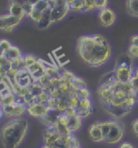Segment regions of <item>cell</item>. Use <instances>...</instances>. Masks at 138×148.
I'll use <instances>...</instances> for the list:
<instances>
[{"instance_id":"6da1fadb","label":"cell","mask_w":138,"mask_h":148,"mask_svg":"<svg viewBox=\"0 0 138 148\" xmlns=\"http://www.w3.org/2000/svg\"><path fill=\"white\" fill-rule=\"evenodd\" d=\"M135 90L131 83L119 82L113 72L103 76L97 87V96L103 109L116 120L124 117L131 112L137 103Z\"/></svg>"},{"instance_id":"7a4b0ae2","label":"cell","mask_w":138,"mask_h":148,"mask_svg":"<svg viewBox=\"0 0 138 148\" xmlns=\"http://www.w3.org/2000/svg\"><path fill=\"white\" fill-rule=\"evenodd\" d=\"M77 50L81 60L91 68L105 64L111 56V47L107 38L102 34L80 36Z\"/></svg>"},{"instance_id":"3957f363","label":"cell","mask_w":138,"mask_h":148,"mask_svg":"<svg viewBox=\"0 0 138 148\" xmlns=\"http://www.w3.org/2000/svg\"><path fill=\"white\" fill-rule=\"evenodd\" d=\"M29 121L24 117L11 118L3 125L0 139L4 148H18L27 136Z\"/></svg>"},{"instance_id":"277c9868","label":"cell","mask_w":138,"mask_h":148,"mask_svg":"<svg viewBox=\"0 0 138 148\" xmlns=\"http://www.w3.org/2000/svg\"><path fill=\"white\" fill-rule=\"evenodd\" d=\"M70 10L77 12H86L101 10L107 7L108 0H66Z\"/></svg>"},{"instance_id":"5b68a950","label":"cell","mask_w":138,"mask_h":148,"mask_svg":"<svg viewBox=\"0 0 138 148\" xmlns=\"http://www.w3.org/2000/svg\"><path fill=\"white\" fill-rule=\"evenodd\" d=\"M112 72L119 82L124 84L130 83L134 73V69L132 67V59L128 56V59L117 60L116 65Z\"/></svg>"},{"instance_id":"8992f818","label":"cell","mask_w":138,"mask_h":148,"mask_svg":"<svg viewBox=\"0 0 138 148\" xmlns=\"http://www.w3.org/2000/svg\"><path fill=\"white\" fill-rule=\"evenodd\" d=\"M124 134V128L123 124L118 120H111V126L105 139V143L108 144H115L120 143Z\"/></svg>"},{"instance_id":"52a82bcc","label":"cell","mask_w":138,"mask_h":148,"mask_svg":"<svg viewBox=\"0 0 138 148\" xmlns=\"http://www.w3.org/2000/svg\"><path fill=\"white\" fill-rule=\"evenodd\" d=\"M3 116L6 117H21L27 112V105L15 102L12 104L3 105Z\"/></svg>"},{"instance_id":"ba28073f","label":"cell","mask_w":138,"mask_h":148,"mask_svg":"<svg viewBox=\"0 0 138 148\" xmlns=\"http://www.w3.org/2000/svg\"><path fill=\"white\" fill-rule=\"evenodd\" d=\"M98 18V22L104 28H108L115 24L116 21V14L112 9L106 7L99 10Z\"/></svg>"},{"instance_id":"9c48e42d","label":"cell","mask_w":138,"mask_h":148,"mask_svg":"<svg viewBox=\"0 0 138 148\" xmlns=\"http://www.w3.org/2000/svg\"><path fill=\"white\" fill-rule=\"evenodd\" d=\"M33 82V80L29 73L28 72V70L26 69L19 70L14 79V83H13L14 93H15V90L17 87H29V86Z\"/></svg>"},{"instance_id":"30bf717a","label":"cell","mask_w":138,"mask_h":148,"mask_svg":"<svg viewBox=\"0 0 138 148\" xmlns=\"http://www.w3.org/2000/svg\"><path fill=\"white\" fill-rule=\"evenodd\" d=\"M21 21L14 17L10 13L0 16V30L4 33H11L20 25Z\"/></svg>"},{"instance_id":"8fae6325","label":"cell","mask_w":138,"mask_h":148,"mask_svg":"<svg viewBox=\"0 0 138 148\" xmlns=\"http://www.w3.org/2000/svg\"><path fill=\"white\" fill-rule=\"evenodd\" d=\"M49 108L46 103H33L27 105V112L31 116L38 119H42L46 114L47 113Z\"/></svg>"},{"instance_id":"7c38bea8","label":"cell","mask_w":138,"mask_h":148,"mask_svg":"<svg viewBox=\"0 0 138 148\" xmlns=\"http://www.w3.org/2000/svg\"><path fill=\"white\" fill-rule=\"evenodd\" d=\"M26 69L28 70V72L31 75L33 82H38L39 79L42 78L46 74V69L43 62L41 60H38L33 64L27 68Z\"/></svg>"},{"instance_id":"4fadbf2b","label":"cell","mask_w":138,"mask_h":148,"mask_svg":"<svg viewBox=\"0 0 138 148\" xmlns=\"http://www.w3.org/2000/svg\"><path fill=\"white\" fill-rule=\"evenodd\" d=\"M89 135L91 140L95 143H101L104 142L103 134L100 127L99 121H96L93 123L89 128Z\"/></svg>"},{"instance_id":"5bb4252c","label":"cell","mask_w":138,"mask_h":148,"mask_svg":"<svg viewBox=\"0 0 138 148\" xmlns=\"http://www.w3.org/2000/svg\"><path fill=\"white\" fill-rule=\"evenodd\" d=\"M8 11V13L11 14L14 17L19 19L20 21H22L25 16H27L23 8L20 5L15 4V3H10Z\"/></svg>"},{"instance_id":"9a60e30c","label":"cell","mask_w":138,"mask_h":148,"mask_svg":"<svg viewBox=\"0 0 138 148\" xmlns=\"http://www.w3.org/2000/svg\"><path fill=\"white\" fill-rule=\"evenodd\" d=\"M125 7L130 16L138 18V0H126Z\"/></svg>"},{"instance_id":"2e32d148","label":"cell","mask_w":138,"mask_h":148,"mask_svg":"<svg viewBox=\"0 0 138 148\" xmlns=\"http://www.w3.org/2000/svg\"><path fill=\"white\" fill-rule=\"evenodd\" d=\"M81 117L79 116H70L69 117V122H68V127L69 130L72 133L77 131L81 126Z\"/></svg>"},{"instance_id":"e0dca14e","label":"cell","mask_w":138,"mask_h":148,"mask_svg":"<svg viewBox=\"0 0 138 148\" xmlns=\"http://www.w3.org/2000/svg\"><path fill=\"white\" fill-rule=\"evenodd\" d=\"M9 61H12L17 58L21 57L23 55L21 54V51H20V49L16 47L12 46V47L8 49L3 55Z\"/></svg>"},{"instance_id":"ac0fdd59","label":"cell","mask_w":138,"mask_h":148,"mask_svg":"<svg viewBox=\"0 0 138 148\" xmlns=\"http://www.w3.org/2000/svg\"><path fill=\"white\" fill-rule=\"evenodd\" d=\"M38 60H37V58L34 56H33V55H27V56H24L23 63H24V65L25 67V69H27V68H29L32 64H33L34 63H36Z\"/></svg>"},{"instance_id":"d6986e66","label":"cell","mask_w":138,"mask_h":148,"mask_svg":"<svg viewBox=\"0 0 138 148\" xmlns=\"http://www.w3.org/2000/svg\"><path fill=\"white\" fill-rule=\"evenodd\" d=\"M128 56L131 59H137L138 58V47L135 45L130 44L128 50Z\"/></svg>"},{"instance_id":"ffe728a7","label":"cell","mask_w":138,"mask_h":148,"mask_svg":"<svg viewBox=\"0 0 138 148\" xmlns=\"http://www.w3.org/2000/svg\"><path fill=\"white\" fill-rule=\"evenodd\" d=\"M12 44L9 42L8 40L6 39H1L0 40V49L3 51L6 52L8 49L12 47Z\"/></svg>"},{"instance_id":"44dd1931","label":"cell","mask_w":138,"mask_h":148,"mask_svg":"<svg viewBox=\"0 0 138 148\" xmlns=\"http://www.w3.org/2000/svg\"><path fill=\"white\" fill-rule=\"evenodd\" d=\"M132 129H133V132L135 136L138 138V121L137 119H135L132 122Z\"/></svg>"},{"instance_id":"7402d4cb","label":"cell","mask_w":138,"mask_h":148,"mask_svg":"<svg viewBox=\"0 0 138 148\" xmlns=\"http://www.w3.org/2000/svg\"><path fill=\"white\" fill-rule=\"evenodd\" d=\"M130 41H131V44L132 45H135V46H137L138 47V34L132 36Z\"/></svg>"},{"instance_id":"603a6c76","label":"cell","mask_w":138,"mask_h":148,"mask_svg":"<svg viewBox=\"0 0 138 148\" xmlns=\"http://www.w3.org/2000/svg\"><path fill=\"white\" fill-rule=\"evenodd\" d=\"M120 148H134L133 146L129 143H124L120 145Z\"/></svg>"},{"instance_id":"cb8c5ba5","label":"cell","mask_w":138,"mask_h":148,"mask_svg":"<svg viewBox=\"0 0 138 148\" xmlns=\"http://www.w3.org/2000/svg\"><path fill=\"white\" fill-rule=\"evenodd\" d=\"M3 116V104L0 101V119Z\"/></svg>"},{"instance_id":"d4e9b609","label":"cell","mask_w":138,"mask_h":148,"mask_svg":"<svg viewBox=\"0 0 138 148\" xmlns=\"http://www.w3.org/2000/svg\"><path fill=\"white\" fill-rule=\"evenodd\" d=\"M135 96H136V100H137V102H138V90H136Z\"/></svg>"},{"instance_id":"484cf974","label":"cell","mask_w":138,"mask_h":148,"mask_svg":"<svg viewBox=\"0 0 138 148\" xmlns=\"http://www.w3.org/2000/svg\"><path fill=\"white\" fill-rule=\"evenodd\" d=\"M137 121H138V117H137Z\"/></svg>"}]
</instances>
